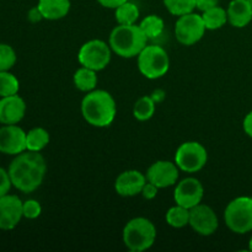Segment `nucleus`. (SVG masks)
I'll return each instance as SVG.
<instances>
[{
    "instance_id": "obj_35",
    "label": "nucleus",
    "mask_w": 252,
    "mask_h": 252,
    "mask_svg": "<svg viewBox=\"0 0 252 252\" xmlns=\"http://www.w3.org/2000/svg\"><path fill=\"white\" fill-rule=\"evenodd\" d=\"M27 16H29V20L31 22H38V21H41V20H43V16H42L41 11H39V9L37 6L30 10Z\"/></svg>"
},
{
    "instance_id": "obj_22",
    "label": "nucleus",
    "mask_w": 252,
    "mask_h": 252,
    "mask_svg": "<svg viewBox=\"0 0 252 252\" xmlns=\"http://www.w3.org/2000/svg\"><path fill=\"white\" fill-rule=\"evenodd\" d=\"M140 16V11L134 2L129 0L115 9V17L118 25H134Z\"/></svg>"
},
{
    "instance_id": "obj_14",
    "label": "nucleus",
    "mask_w": 252,
    "mask_h": 252,
    "mask_svg": "<svg viewBox=\"0 0 252 252\" xmlns=\"http://www.w3.org/2000/svg\"><path fill=\"white\" fill-rule=\"evenodd\" d=\"M24 202L15 194L0 197V230H12L24 218Z\"/></svg>"
},
{
    "instance_id": "obj_18",
    "label": "nucleus",
    "mask_w": 252,
    "mask_h": 252,
    "mask_svg": "<svg viewBox=\"0 0 252 252\" xmlns=\"http://www.w3.org/2000/svg\"><path fill=\"white\" fill-rule=\"evenodd\" d=\"M70 0H38L37 7L44 20H61L70 11Z\"/></svg>"
},
{
    "instance_id": "obj_27",
    "label": "nucleus",
    "mask_w": 252,
    "mask_h": 252,
    "mask_svg": "<svg viewBox=\"0 0 252 252\" xmlns=\"http://www.w3.org/2000/svg\"><path fill=\"white\" fill-rule=\"evenodd\" d=\"M20 90V83L9 70L0 71V97L16 95Z\"/></svg>"
},
{
    "instance_id": "obj_21",
    "label": "nucleus",
    "mask_w": 252,
    "mask_h": 252,
    "mask_svg": "<svg viewBox=\"0 0 252 252\" xmlns=\"http://www.w3.org/2000/svg\"><path fill=\"white\" fill-rule=\"evenodd\" d=\"M49 140L51 137L48 130L42 127L32 128L26 133V149L31 152H41L49 144Z\"/></svg>"
},
{
    "instance_id": "obj_16",
    "label": "nucleus",
    "mask_w": 252,
    "mask_h": 252,
    "mask_svg": "<svg viewBox=\"0 0 252 252\" xmlns=\"http://www.w3.org/2000/svg\"><path fill=\"white\" fill-rule=\"evenodd\" d=\"M147 176L138 170H127L118 175L115 181V189L121 197H134L140 194Z\"/></svg>"
},
{
    "instance_id": "obj_37",
    "label": "nucleus",
    "mask_w": 252,
    "mask_h": 252,
    "mask_svg": "<svg viewBox=\"0 0 252 252\" xmlns=\"http://www.w3.org/2000/svg\"><path fill=\"white\" fill-rule=\"evenodd\" d=\"M249 250L252 251V236H251L250 241H249Z\"/></svg>"
},
{
    "instance_id": "obj_10",
    "label": "nucleus",
    "mask_w": 252,
    "mask_h": 252,
    "mask_svg": "<svg viewBox=\"0 0 252 252\" xmlns=\"http://www.w3.org/2000/svg\"><path fill=\"white\" fill-rule=\"evenodd\" d=\"M189 226L198 235L211 236L217 231L219 226L218 217L216 212L207 204H197L189 209Z\"/></svg>"
},
{
    "instance_id": "obj_17",
    "label": "nucleus",
    "mask_w": 252,
    "mask_h": 252,
    "mask_svg": "<svg viewBox=\"0 0 252 252\" xmlns=\"http://www.w3.org/2000/svg\"><path fill=\"white\" fill-rule=\"evenodd\" d=\"M228 22L233 27L243 29L252 21V5L249 0H231L226 9Z\"/></svg>"
},
{
    "instance_id": "obj_7",
    "label": "nucleus",
    "mask_w": 252,
    "mask_h": 252,
    "mask_svg": "<svg viewBox=\"0 0 252 252\" xmlns=\"http://www.w3.org/2000/svg\"><path fill=\"white\" fill-rule=\"evenodd\" d=\"M110 44L102 39H91L80 47L78 53V61L81 66H86L95 71L103 70L111 62Z\"/></svg>"
},
{
    "instance_id": "obj_13",
    "label": "nucleus",
    "mask_w": 252,
    "mask_h": 252,
    "mask_svg": "<svg viewBox=\"0 0 252 252\" xmlns=\"http://www.w3.org/2000/svg\"><path fill=\"white\" fill-rule=\"evenodd\" d=\"M180 169L172 161L158 160L149 166L147 171V181L152 182L159 189L174 186L179 180Z\"/></svg>"
},
{
    "instance_id": "obj_28",
    "label": "nucleus",
    "mask_w": 252,
    "mask_h": 252,
    "mask_svg": "<svg viewBox=\"0 0 252 252\" xmlns=\"http://www.w3.org/2000/svg\"><path fill=\"white\" fill-rule=\"evenodd\" d=\"M16 52L11 46L0 43V71L10 70L16 63Z\"/></svg>"
},
{
    "instance_id": "obj_38",
    "label": "nucleus",
    "mask_w": 252,
    "mask_h": 252,
    "mask_svg": "<svg viewBox=\"0 0 252 252\" xmlns=\"http://www.w3.org/2000/svg\"><path fill=\"white\" fill-rule=\"evenodd\" d=\"M249 2H250V4L252 5V0H249Z\"/></svg>"
},
{
    "instance_id": "obj_33",
    "label": "nucleus",
    "mask_w": 252,
    "mask_h": 252,
    "mask_svg": "<svg viewBox=\"0 0 252 252\" xmlns=\"http://www.w3.org/2000/svg\"><path fill=\"white\" fill-rule=\"evenodd\" d=\"M101 6L108 7V9H116L117 6H120L123 2L128 1V0H96Z\"/></svg>"
},
{
    "instance_id": "obj_6",
    "label": "nucleus",
    "mask_w": 252,
    "mask_h": 252,
    "mask_svg": "<svg viewBox=\"0 0 252 252\" xmlns=\"http://www.w3.org/2000/svg\"><path fill=\"white\" fill-rule=\"evenodd\" d=\"M226 226L235 234L252 231V197L241 196L229 202L224 211Z\"/></svg>"
},
{
    "instance_id": "obj_11",
    "label": "nucleus",
    "mask_w": 252,
    "mask_h": 252,
    "mask_svg": "<svg viewBox=\"0 0 252 252\" xmlns=\"http://www.w3.org/2000/svg\"><path fill=\"white\" fill-rule=\"evenodd\" d=\"M203 196V185L198 179H194V177H186L180 181L174 191L175 203L189 209L202 203Z\"/></svg>"
},
{
    "instance_id": "obj_9",
    "label": "nucleus",
    "mask_w": 252,
    "mask_h": 252,
    "mask_svg": "<svg viewBox=\"0 0 252 252\" xmlns=\"http://www.w3.org/2000/svg\"><path fill=\"white\" fill-rule=\"evenodd\" d=\"M206 30L202 15L189 12L179 16L175 24V36L184 46H192L203 38Z\"/></svg>"
},
{
    "instance_id": "obj_19",
    "label": "nucleus",
    "mask_w": 252,
    "mask_h": 252,
    "mask_svg": "<svg viewBox=\"0 0 252 252\" xmlns=\"http://www.w3.org/2000/svg\"><path fill=\"white\" fill-rule=\"evenodd\" d=\"M73 81L78 90L83 91V93H90V91L95 90L96 85H97V74L93 69L81 66L74 73Z\"/></svg>"
},
{
    "instance_id": "obj_1",
    "label": "nucleus",
    "mask_w": 252,
    "mask_h": 252,
    "mask_svg": "<svg viewBox=\"0 0 252 252\" xmlns=\"http://www.w3.org/2000/svg\"><path fill=\"white\" fill-rule=\"evenodd\" d=\"M47 164L41 152L25 150L15 155L10 162L9 172L12 186L22 193H31L36 191L43 182L46 176Z\"/></svg>"
},
{
    "instance_id": "obj_31",
    "label": "nucleus",
    "mask_w": 252,
    "mask_h": 252,
    "mask_svg": "<svg viewBox=\"0 0 252 252\" xmlns=\"http://www.w3.org/2000/svg\"><path fill=\"white\" fill-rule=\"evenodd\" d=\"M159 189H160L159 187L155 186L154 184L147 181V182H145L144 186H143L140 194H142V197L144 199H148V201H150V199H154L155 197L158 196V192H159Z\"/></svg>"
},
{
    "instance_id": "obj_32",
    "label": "nucleus",
    "mask_w": 252,
    "mask_h": 252,
    "mask_svg": "<svg viewBox=\"0 0 252 252\" xmlns=\"http://www.w3.org/2000/svg\"><path fill=\"white\" fill-rule=\"evenodd\" d=\"M217 5H219V0H196V9L201 10L202 12Z\"/></svg>"
},
{
    "instance_id": "obj_25",
    "label": "nucleus",
    "mask_w": 252,
    "mask_h": 252,
    "mask_svg": "<svg viewBox=\"0 0 252 252\" xmlns=\"http://www.w3.org/2000/svg\"><path fill=\"white\" fill-rule=\"evenodd\" d=\"M165 219H166V223L172 228H185L189 224V209L176 204L166 212Z\"/></svg>"
},
{
    "instance_id": "obj_15",
    "label": "nucleus",
    "mask_w": 252,
    "mask_h": 252,
    "mask_svg": "<svg viewBox=\"0 0 252 252\" xmlns=\"http://www.w3.org/2000/svg\"><path fill=\"white\" fill-rule=\"evenodd\" d=\"M26 113V102L21 96L11 95L0 98V123L17 125Z\"/></svg>"
},
{
    "instance_id": "obj_26",
    "label": "nucleus",
    "mask_w": 252,
    "mask_h": 252,
    "mask_svg": "<svg viewBox=\"0 0 252 252\" xmlns=\"http://www.w3.org/2000/svg\"><path fill=\"white\" fill-rule=\"evenodd\" d=\"M162 2L167 11L175 16L189 14L196 9V0H162Z\"/></svg>"
},
{
    "instance_id": "obj_4",
    "label": "nucleus",
    "mask_w": 252,
    "mask_h": 252,
    "mask_svg": "<svg viewBox=\"0 0 252 252\" xmlns=\"http://www.w3.org/2000/svg\"><path fill=\"white\" fill-rule=\"evenodd\" d=\"M123 243L128 250L142 252L152 248L157 239V228L147 218L138 217L128 221L123 228Z\"/></svg>"
},
{
    "instance_id": "obj_3",
    "label": "nucleus",
    "mask_w": 252,
    "mask_h": 252,
    "mask_svg": "<svg viewBox=\"0 0 252 252\" xmlns=\"http://www.w3.org/2000/svg\"><path fill=\"white\" fill-rule=\"evenodd\" d=\"M147 36L139 25H118L111 31L108 44L117 56L134 58L147 46Z\"/></svg>"
},
{
    "instance_id": "obj_36",
    "label": "nucleus",
    "mask_w": 252,
    "mask_h": 252,
    "mask_svg": "<svg viewBox=\"0 0 252 252\" xmlns=\"http://www.w3.org/2000/svg\"><path fill=\"white\" fill-rule=\"evenodd\" d=\"M164 97H165V93L162 90L154 91V93H153V95H152V98L155 101V103L161 102V101L164 100Z\"/></svg>"
},
{
    "instance_id": "obj_2",
    "label": "nucleus",
    "mask_w": 252,
    "mask_h": 252,
    "mask_svg": "<svg viewBox=\"0 0 252 252\" xmlns=\"http://www.w3.org/2000/svg\"><path fill=\"white\" fill-rule=\"evenodd\" d=\"M117 113L115 98L105 90L86 93L81 101V115L89 125L97 128L108 127Z\"/></svg>"
},
{
    "instance_id": "obj_24",
    "label": "nucleus",
    "mask_w": 252,
    "mask_h": 252,
    "mask_svg": "<svg viewBox=\"0 0 252 252\" xmlns=\"http://www.w3.org/2000/svg\"><path fill=\"white\" fill-rule=\"evenodd\" d=\"M139 27L148 39H155L164 32V20L158 15H148L142 20Z\"/></svg>"
},
{
    "instance_id": "obj_12",
    "label": "nucleus",
    "mask_w": 252,
    "mask_h": 252,
    "mask_svg": "<svg viewBox=\"0 0 252 252\" xmlns=\"http://www.w3.org/2000/svg\"><path fill=\"white\" fill-rule=\"evenodd\" d=\"M26 149V132L17 125H2L0 127V153L19 155Z\"/></svg>"
},
{
    "instance_id": "obj_29",
    "label": "nucleus",
    "mask_w": 252,
    "mask_h": 252,
    "mask_svg": "<svg viewBox=\"0 0 252 252\" xmlns=\"http://www.w3.org/2000/svg\"><path fill=\"white\" fill-rule=\"evenodd\" d=\"M22 212H24V218L26 219L38 218L42 213L41 203L36 199H27L22 204Z\"/></svg>"
},
{
    "instance_id": "obj_5",
    "label": "nucleus",
    "mask_w": 252,
    "mask_h": 252,
    "mask_svg": "<svg viewBox=\"0 0 252 252\" xmlns=\"http://www.w3.org/2000/svg\"><path fill=\"white\" fill-rule=\"evenodd\" d=\"M170 68V59L166 51L157 44L145 46L138 54V69L147 79L155 80L166 75Z\"/></svg>"
},
{
    "instance_id": "obj_30",
    "label": "nucleus",
    "mask_w": 252,
    "mask_h": 252,
    "mask_svg": "<svg viewBox=\"0 0 252 252\" xmlns=\"http://www.w3.org/2000/svg\"><path fill=\"white\" fill-rule=\"evenodd\" d=\"M12 187L11 180H10L9 172L4 167L0 166V197L5 196L10 192V189Z\"/></svg>"
},
{
    "instance_id": "obj_8",
    "label": "nucleus",
    "mask_w": 252,
    "mask_h": 252,
    "mask_svg": "<svg viewBox=\"0 0 252 252\" xmlns=\"http://www.w3.org/2000/svg\"><path fill=\"white\" fill-rule=\"evenodd\" d=\"M208 161L207 149L198 142H185L177 148L175 164L180 170L189 174L199 171Z\"/></svg>"
},
{
    "instance_id": "obj_23",
    "label": "nucleus",
    "mask_w": 252,
    "mask_h": 252,
    "mask_svg": "<svg viewBox=\"0 0 252 252\" xmlns=\"http://www.w3.org/2000/svg\"><path fill=\"white\" fill-rule=\"evenodd\" d=\"M155 106L157 103L153 100L152 96H142L133 106V116L135 120L140 122L149 121L155 113Z\"/></svg>"
},
{
    "instance_id": "obj_20",
    "label": "nucleus",
    "mask_w": 252,
    "mask_h": 252,
    "mask_svg": "<svg viewBox=\"0 0 252 252\" xmlns=\"http://www.w3.org/2000/svg\"><path fill=\"white\" fill-rule=\"evenodd\" d=\"M202 19H203L204 26L207 30L216 31V30L221 29L228 22V14H226L225 9L217 5V6L202 12Z\"/></svg>"
},
{
    "instance_id": "obj_34",
    "label": "nucleus",
    "mask_w": 252,
    "mask_h": 252,
    "mask_svg": "<svg viewBox=\"0 0 252 252\" xmlns=\"http://www.w3.org/2000/svg\"><path fill=\"white\" fill-rule=\"evenodd\" d=\"M243 127L246 134H248L250 138H252V111H250V112L246 115V117L244 118Z\"/></svg>"
}]
</instances>
